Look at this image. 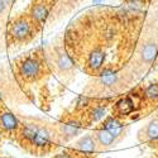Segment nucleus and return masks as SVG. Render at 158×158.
Instances as JSON below:
<instances>
[{
  "label": "nucleus",
  "mask_w": 158,
  "mask_h": 158,
  "mask_svg": "<svg viewBox=\"0 0 158 158\" xmlns=\"http://www.w3.org/2000/svg\"><path fill=\"white\" fill-rule=\"evenodd\" d=\"M18 139L22 146L31 148L32 152L46 153L53 148L58 134L56 127H49L38 122H27L20 125L18 131Z\"/></svg>",
  "instance_id": "nucleus-1"
},
{
  "label": "nucleus",
  "mask_w": 158,
  "mask_h": 158,
  "mask_svg": "<svg viewBox=\"0 0 158 158\" xmlns=\"http://www.w3.org/2000/svg\"><path fill=\"white\" fill-rule=\"evenodd\" d=\"M39 28L41 27L28 14H19L13 18L8 24V29H6L8 42L11 44L29 43L37 35Z\"/></svg>",
  "instance_id": "nucleus-2"
},
{
  "label": "nucleus",
  "mask_w": 158,
  "mask_h": 158,
  "mask_svg": "<svg viewBox=\"0 0 158 158\" xmlns=\"http://www.w3.org/2000/svg\"><path fill=\"white\" fill-rule=\"evenodd\" d=\"M15 67L20 80L27 84H32L43 77L47 70V64L43 56L38 51H34L18 58Z\"/></svg>",
  "instance_id": "nucleus-3"
},
{
  "label": "nucleus",
  "mask_w": 158,
  "mask_h": 158,
  "mask_svg": "<svg viewBox=\"0 0 158 158\" xmlns=\"http://www.w3.org/2000/svg\"><path fill=\"white\" fill-rule=\"evenodd\" d=\"M85 128L84 119L73 115L62 116L58 124L56 125V130L58 134V139L61 142H70L77 135H80L82 129Z\"/></svg>",
  "instance_id": "nucleus-4"
},
{
  "label": "nucleus",
  "mask_w": 158,
  "mask_h": 158,
  "mask_svg": "<svg viewBox=\"0 0 158 158\" xmlns=\"http://www.w3.org/2000/svg\"><path fill=\"white\" fill-rule=\"evenodd\" d=\"M124 80V73L119 70H115L111 67H104L96 75V86L100 90L114 91L120 89Z\"/></svg>",
  "instance_id": "nucleus-5"
},
{
  "label": "nucleus",
  "mask_w": 158,
  "mask_h": 158,
  "mask_svg": "<svg viewBox=\"0 0 158 158\" xmlns=\"http://www.w3.org/2000/svg\"><path fill=\"white\" fill-rule=\"evenodd\" d=\"M73 151L78 158H94L99 151V144L94 134H85L75 142Z\"/></svg>",
  "instance_id": "nucleus-6"
},
{
  "label": "nucleus",
  "mask_w": 158,
  "mask_h": 158,
  "mask_svg": "<svg viewBox=\"0 0 158 158\" xmlns=\"http://www.w3.org/2000/svg\"><path fill=\"white\" fill-rule=\"evenodd\" d=\"M105 60H106V53L102 49V47L100 46H95L93 47L86 55V60H85V70L89 73H94L98 75L105 64Z\"/></svg>",
  "instance_id": "nucleus-7"
},
{
  "label": "nucleus",
  "mask_w": 158,
  "mask_h": 158,
  "mask_svg": "<svg viewBox=\"0 0 158 158\" xmlns=\"http://www.w3.org/2000/svg\"><path fill=\"white\" fill-rule=\"evenodd\" d=\"M137 56L140 64L144 67L153 64V62L158 58V42L154 38H149L142 42V44L138 47Z\"/></svg>",
  "instance_id": "nucleus-8"
},
{
  "label": "nucleus",
  "mask_w": 158,
  "mask_h": 158,
  "mask_svg": "<svg viewBox=\"0 0 158 158\" xmlns=\"http://www.w3.org/2000/svg\"><path fill=\"white\" fill-rule=\"evenodd\" d=\"M51 57L52 66L58 73H69L73 70V58L62 47L55 48V51L51 53Z\"/></svg>",
  "instance_id": "nucleus-9"
},
{
  "label": "nucleus",
  "mask_w": 158,
  "mask_h": 158,
  "mask_svg": "<svg viewBox=\"0 0 158 158\" xmlns=\"http://www.w3.org/2000/svg\"><path fill=\"white\" fill-rule=\"evenodd\" d=\"M139 96L135 95H127L122 99H119L113 106V115L118 116V118H125V116H129L130 114H133L137 109V99Z\"/></svg>",
  "instance_id": "nucleus-10"
},
{
  "label": "nucleus",
  "mask_w": 158,
  "mask_h": 158,
  "mask_svg": "<svg viewBox=\"0 0 158 158\" xmlns=\"http://www.w3.org/2000/svg\"><path fill=\"white\" fill-rule=\"evenodd\" d=\"M20 125L22 123L18 120V118L14 115V113L0 106V127L3 129V133L18 135Z\"/></svg>",
  "instance_id": "nucleus-11"
},
{
  "label": "nucleus",
  "mask_w": 158,
  "mask_h": 158,
  "mask_svg": "<svg viewBox=\"0 0 158 158\" xmlns=\"http://www.w3.org/2000/svg\"><path fill=\"white\" fill-rule=\"evenodd\" d=\"M49 13H51L49 4H47V2H44V0H35L34 3L31 4L27 14L39 25V27H42V25L46 23V20L48 19Z\"/></svg>",
  "instance_id": "nucleus-12"
},
{
  "label": "nucleus",
  "mask_w": 158,
  "mask_h": 158,
  "mask_svg": "<svg viewBox=\"0 0 158 158\" xmlns=\"http://www.w3.org/2000/svg\"><path fill=\"white\" fill-rule=\"evenodd\" d=\"M101 128L110 130L111 133L116 137L118 140H122L125 137V124L122 122L120 118H118L115 115H108L105 116V119L100 124Z\"/></svg>",
  "instance_id": "nucleus-13"
},
{
  "label": "nucleus",
  "mask_w": 158,
  "mask_h": 158,
  "mask_svg": "<svg viewBox=\"0 0 158 158\" xmlns=\"http://www.w3.org/2000/svg\"><path fill=\"white\" fill-rule=\"evenodd\" d=\"M139 139L142 142L148 143L151 147L158 144V118L152 119L146 127L139 131Z\"/></svg>",
  "instance_id": "nucleus-14"
},
{
  "label": "nucleus",
  "mask_w": 158,
  "mask_h": 158,
  "mask_svg": "<svg viewBox=\"0 0 158 158\" xmlns=\"http://www.w3.org/2000/svg\"><path fill=\"white\" fill-rule=\"evenodd\" d=\"M85 124H95L106 116V105L104 102H93L91 106L84 113Z\"/></svg>",
  "instance_id": "nucleus-15"
},
{
  "label": "nucleus",
  "mask_w": 158,
  "mask_h": 158,
  "mask_svg": "<svg viewBox=\"0 0 158 158\" xmlns=\"http://www.w3.org/2000/svg\"><path fill=\"white\" fill-rule=\"evenodd\" d=\"M93 134H94V137H95V139L99 144V148H101V149H109L119 142L110 130L104 129L101 127H98L94 130Z\"/></svg>",
  "instance_id": "nucleus-16"
},
{
  "label": "nucleus",
  "mask_w": 158,
  "mask_h": 158,
  "mask_svg": "<svg viewBox=\"0 0 158 158\" xmlns=\"http://www.w3.org/2000/svg\"><path fill=\"white\" fill-rule=\"evenodd\" d=\"M143 100L149 104L158 102V82H152L143 89Z\"/></svg>",
  "instance_id": "nucleus-17"
},
{
  "label": "nucleus",
  "mask_w": 158,
  "mask_h": 158,
  "mask_svg": "<svg viewBox=\"0 0 158 158\" xmlns=\"http://www.w3.org/2000/svg\"><path fill=\"white\" fill-rule=\"evenodd\" d=\"M94 102V100L86 96V95H80V96H77L76 101H75V111L77 113H85L90 106H91V104Z\"/></svg>",
  "instance_id": "nucleus-18"
},
{
  "label": "nucleus",
  "mask_w": 158,
  "mask_h": 158,
  "mask_svg": "<svg viewBox=\"0 0 158 158\" xmlns=\"http://www.w3.org/2000/svg\"><path fill=\"white\" fill-rule=\"evenodd\" d=\"M53 158H78V156L75 153L73 149H66V151L56 154Z\"/></svg>",
  "instance_id": "nucleus-19"
},
{
  "label": "nucleus",
  "mask_w": 158,
  "mask_h": 158,
  "mask_svg": "<svg viewBox=\"0 0 158 158\" xmlns=\"http://www.w3.org/2000/svg\"><path fill=\"white\" fill-rule=\"evenodd\" d=\"M8 9V6H6V4L3 2V0H0V17H2L3 14H4V11Z\"/></svg>",
  "instance_id": "nucleus-20"
},
{
  "label": "nucleus",
  "mask_w": 158,
  "mask_h": 158,
  "mask_svg": "<svg viewBox=\"0 0 158 158\" xmlns=\"http://www.w3.org/2000/svg\"><path fill=\"white\" fill-rule=\"evenodd\" d=\"M3 2L6 4V6H10L13 3H14V0H3Z\"/></svg>",
  "instance_id": "nucleus-21"
},
{
  "label": "nucleus",
  "mask_w": 158,
  "mask_h": 158,
  "mask_svg": "<svg viewBox=\"0 0 158 158\" xmlns=\"http://www.w3.org/2000/svg\"><path fill=\"white\" fill-rule=\"evenodd\" d=\"M80 2H82V0H70L71 4H76V3H80Z\"/></svg>",
  "instance_id": "nucleus-22"
},
{
  "label": "nucleus",
  "mask_w": 158,
  "mask_h": 158,
  "mask_svg": "<svg viewBox=\"0 0 158 158\" xmlns=\"http://www.w3.org/2000/svg\"><path fill=\"white\" fill-rule=\"evenodd\" d=\"M102 0H94V4H100Z\"/></svg>",
  "instance_id": "nucleus-23"
},
{
  "label": "nucleus",
  "mask_w": 158,
  "mask_h": 158,
  "mask_svg": "<svg viewBox=\"0 0 158 158\" xmlns=\"http://www.w3.org/2000/svg\"><path fill=\"white\" fill-rule=\"evenodd\" d=\"M2 135H3V129H2V127H0V138H2Z\"/></svg>",
  "instance_id": "nucleus-24"
},
{
  "label": "nucleus",
  "mask_w": 158,
  "mask_h": 158,
  "mask_svg": "<svg viewBox=\"0 0 158 158\" xmlns=\"http://www.w3.org/2000/svg\"><path fill=\"white\" fill-rule=\"evenodd\" d=\"M2 102H3V99H2V95H0V106H2Z\"/></svg>",
  "instance_id": "nucleus-25"
}]
</instances>
